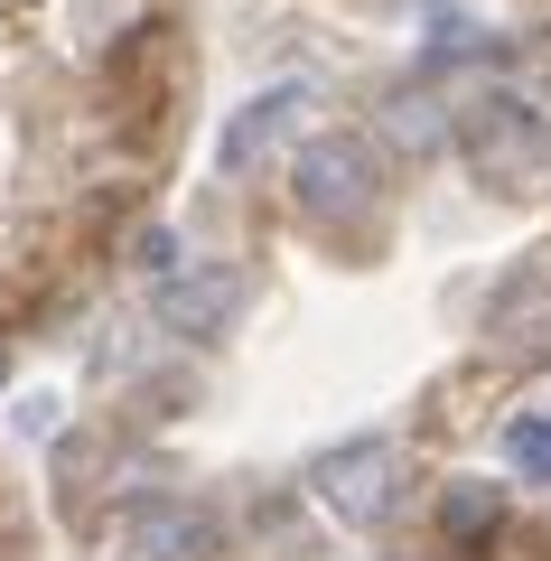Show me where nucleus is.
Listing matches in <instances>:
<instances>
[{
	"instance_id": "obj_2",
	"label": "nucleus",
	"mask_w": 551,
	"mask_h": 561,
	"mask_svg": "<svg viewBox=\"0 0 551 561\" xmlns=\"http://www.w3.org/2000/svg\"><path fill=\"white\" fill-rule=\"evenodd\" d=\"M375 187H383L375 140H346V131H328V140H309V150L290 160V206H299V216H318V225H346V216H365V206H375Z\"/></svg>"
},
{
	"instance_id": "obj_10",
	"label": "nucleus",
	"mask_w": 551,
	"mask_h": 561,
	"mask_svg": "<svg viewBox=\"0 0 551 561\" xmlns=\"http://www.w3.org/2000/svg\"><path fill=\"white\" fill-rule=\"evenodd\" d=\"M47 421H57V402H47V393H28V402H20V431H28V440H47Z\"/></svg>"
},
{
	"instance_id": "obj_7",
	"label": "nucleus",
	"mask_w": 551,
	"mask_h": 561,
	"mask_svg": "<svg viewBox=\"0 0 551 561\" xmlns=\"http://www.w3.org/2000/svg\"><path fill=\"white\" fill-rule=\"evenodd\" d=\"M486 524H495V486L486 478H449V496H439V534L468 542V534H486Z\"/></svg>"
},
{
	"instance_id": "obj_6",
	"label": "nucleus",
	"mask_w": 551,
	"mask_h": 561,
	"mask_svg": "<svg viewBox=\"0 0 551 561\" xmlns=\"http://www.w3.org/2000/svg\"><path fill=\"white\" fill-rule=\"evenodd\" d=\"M122 561H216V515L187 496H150L122 515Z\"/></svg>"
},
{
	"instance_id": "obj_3",
	"label": "nucleus",
	"mask_w": 551,
	"mask_h": 561,
	"mask_svg": "<svg viewBox=\"0 0 551 561\" xmlns=\"http://www.w3.org/2000/svg\"><path fill=\"white\" fill-rule=\"evenodd\" d=\"M309 486L328 496L336 524H383V515H393V440H336V449H318Z\"/></svg>"
},
{
	"instance_id": "obj_9",
	"label": "nucleus",
	"mask_w": 551,
	"mask_h": 561,
	"mask_svg": "<svg viewBox=\"0 0 551 561\" xmlns=\"http://www.w3.org/2000/svg\"><path fill=\"white\" fill-rule=\"evenodd\" d=\"M131 262H140V280H169V272H177V234H169V225H140V234H131Z\"/></svg>"
},
{
	"instance_id": "obj_8",
	"label": "nucleus",
	"mask_w": 551,
	"mask_h": 561,
	"mask_svg": "<svg viewBox=\"0 0 551 561\" xmlns=\"http://www.w3.org/2000/svg\"><path fill=\"white\" fill-rule=\"evenodd\" d=\"M505 459L524 468L532 486H551V412H524V421H505Z\"/></svg>"
},
{
	"instance_id": "obj_1",
	"label": "nucleus",
	"mask_w": 551,
	"mask_h": 561,
	"mask_svg": "<svg viewBox=\"0 0 551 561\" xmlns=\"http://www.w3.org/2000/svg\"><path fill=\"white\" fill-rule=\"evenodd\" d=\"M458 150L495 197H532V187H551V103L524 84H495L458 113Z\"/></svg>"
},
{
	"instance_id": "obj_4",
	"label": "nucleus",
	"mask_w": 551,
	"mask_h": 561,
	"mask_svg": "<svg viewBox=\"0 0 551 561\" xmlns=\"http://www.w3.org/2000/svg\"><path fill=\"white\" fill-rule=\"evenodd\" d=\"M299 122H309V84H262V94H243L225 113V131H216V169L225 179H253L280 140H299Z\"/></svg>"
},
{
	"instance_id": "obj_5",
	"label": "nucleus",
	"mask_w": 551,
	"mask_h": 561,
	"mask_svg": "<svg viewBox=\"0 0 551 561\" xmlns=\"http://www.w3.org/2000/svg\"><path fill=\"white\" fill-rule=\"evenodd\" d=\"M234 300H243V280L225 272V262H177L169 280H150V319L169 328V337H187V346H206V337H225V319H234Z\"/></svg>"
}]
</instances>
